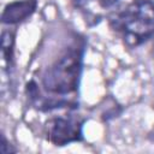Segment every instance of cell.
<instances>
[{"label": "cell", "mask_w": 154, "mask_h": 154, "mask_svg": "<svg viewBox=\"0 0 154 154\" xmlns=\"http://www.w3.org/2000/svg\"><path fill=\"white\" fill-rule=\"evenodd\" d=\"M85 42L76 38L59 58H57L42 73V89L53 99L67 100L65 96H73L78 91L83 71V58Z\"/></svg>", "instance_id": "1"}, {"label": "cell", "mask_w": 154, "mask_h": 154, "mask_svg": "<svg viewBox=\"0 0 154 154\" xmlns=\"http://www.w3.org/2000/svg\"><path fill=\"white\" fill-rule=\"evenodd\" d=\"M109 25L129 48H136L154 36V1L132 0L109 17Z\"/></svg>", "instance_id": "2"}, {"label": "cell", "mask_w": 154, "mask_h": 154, "mask_svg": "<svg viewBox=\"0 0 154 154\" xmlns=\"http://www.w3.org/2000/svg\"><path fill=\"white\" fill-rule=\"evenodd\" d=\"M84 119L78 117H53L46 122V140L57 147L83 141Z\"/></svg>", "instance_id": "3"}, {"label": "cell", "mask_w": 154, "mask_h": 154, "mask_svg": "<svg viewBox=\"0 0 154 154\" xmlns=\"http://www.w3.org/2000/svg\"><path fill=\"white\" fill-rule=\"evenodd\" d=\"M37 8V0H16L8 2L1 13V23L6 25L19 24L30 18Z\"/></svg>", "instance_id": "4"}, {"label": "cell", "mask_w": 154, "mask_h": 154, "mask_svg": "<svg viewBox=\"0 0 154 154\" xmlns=\"http://www.w3.org/2000/svg\"><path fill=\"white\" fill-rule=\"evenodd\" d=\"M13 47H14V32L2 31L1 34V57L5 69H8L13 61Z\"/></svg>", "instance_id": "5"}, {"label": "cell", "mask_w": 154, "mask_h": 154, "mask_svg": "<svg viewBox=\"0 0 154 154\" xmlns=\"http://www.w3.org/2000/svg\"><path fill=\"white\" fill-rule=\"evenodd\" d=\"M16 152H17V149L13 148L10 144V142L7 141L6 136L4 134H1V153L2 154H10V153H16Z\"/></svg>", "instance_id": "6"}, {"label": "cell", "mask_w": 154, "mask_h": 154, "mask_svg": "<svg viewBox=\"0 0 154 154\" xmlns=\"http://www.w3.org/2000/svg\"><path fill=\"white\" fill-rule=\"evenodd\" d=\"M73 1H76V2H85V1H88V0H73Z\"/></svg>", "instance_id": "7"}]
</instances>
